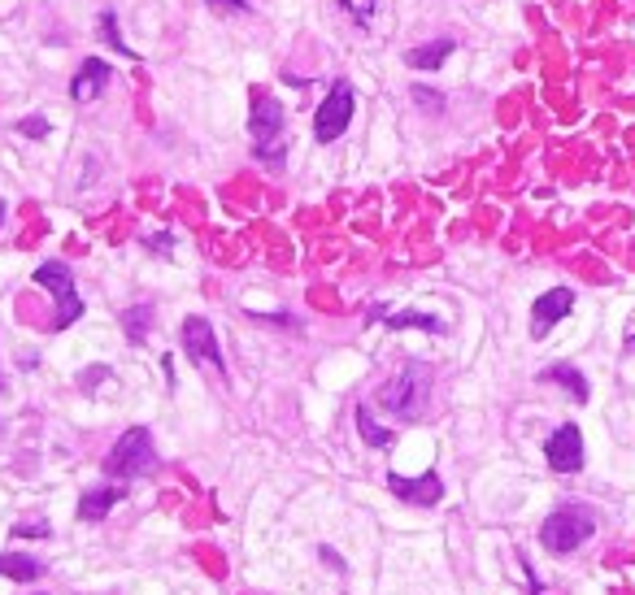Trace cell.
Instances as JSON below:
<instances>
[{
	"label": "cell",
	"mask_w": 635,
	"mask_h": 595,
	"mask_svg": "<svg viewBox=\"0 0 635 595\" xmlns=\"http://www.w3.org/2000/svg\"><path fill=\"white\" fill-rule=\"evenodd\" d=\"M426 400H431V370L423 361H405L401 374H392L383 387H379V404L387 413H396L401 422H414L423 417Z\"/></svg>",
	"instance_id": "6da1fadb"
},
{
	"label": "cell",
	"mask_w": 635,
	"mask_h": 595,
	"mask_svg": "<svg viewBox=\"0 0 635 595\" xmlns=\"http://www.w3.org/2000/svg\"><path fill=\"white\" fill-rule=\"evenodd\" d=\"M249 131H253V152L262 157V161H283V149H288V140H283V104L270 97V92H253L249 100Z\"/></svg>",
	"instance_id": "7a4b0ae2"
},
{
	"label": "cell",
	"mask_w": 635,
	"mask_h": 595,
	"mask_svg": "<svg viewBox=\"0 0 635 595\" xmlns=\"http://www.w3.org/2000/svg\"><path fill=\"white\" fill-rule=\"evenodd\" d=\"M592 535H596V517L587 508H579V504H566V508L548 513L544 526H540V544L548 547V552H557V556L583 547Z\"/></svg>",
	"instance_id": "3957f363"
},
{
	"label": "cell",
	"mask_w": 635,
	"mask_h": 595,
	"mask_svg": "<svg viewBox=\"0 0 635 595\" xmlns=\"http://www.w3.org/2000/svg\"><path fill=\"white\" fill-rule=\"evenodd\" d=\"M153 470H158V447H153V435L144 426H131L105 456L109 478H144Z\"/></svg>",
	"instance_id": "277c9868"
},
{
	"label": "cell",
	"mask_w": 635,
	"mask_h": 595,
	"mask_svg": "<svg viewBox=\"0 0 635 595\" xmlns=\"http://www.w3.org/2000/svg\"><path fill=\"white\" fill-rule=\"evenodd\" d=\"M36 283H40V288H49V292L57 296L53 331H65V326H74V322L83 317V300H79L74 279H70V270H65L61 261H44V265L36 270Z\"/></svg>",
	"instance_id": "5b68a950"
},
{
	"label": "cell",
	"mask_w": 635,
	"mask_h": 595,
	"mask_svg": "<svg viewBox=\"0 0 635 595\" xmlns=\"http://www.w3.org/2000/svg\"><path fill=\"white\" fill-rule=\"evenodd\" d=\"M353 122V88L349 83H331L326 100L318 104L314 113V140L318 144H335Z\"/></svg>",
	"instance_id": "8992f818"
},
{
	"label": "cell",
	"mask_w": 635,
	"mask_h": 595,
	"mask_svg": "<svg viewBox=\"0 0 635 595\" xmlns=\"http://www.w3.org/2000/svg\"><path fill=\"white\" fill-rule=\"evenodd\" d=\"M387 492L405 504H419V508H435L444 500V478L435 470H426L423 478H401V474H387Z\"/></svg>",
	"instance_id": "52a82bcc"
},
{
	"label": "cell",
	"mask_w": 635,
	"mask_h": 595,
	"mask_svg": "<svg viewBox=\"0 0 635 595\" xmlns=\"http://www.w3.org/2000/svg\"><path fill=\"white\" fill-rule=\"evenodd\" d=\"M183 347H188V356L196 361V365H210L218 374H226V365H222V347L213 340V326L205 317H188L183 322Z\"/></svg>",
	"instance_id": "ba28073f"
},
{
	"label": "cell",
	"mask_w": 635,
	"mask_h": 595,
	"mask_svg": "<svg viewBox=\"0 0 635 595\" xmlns=\"http://www.w3.org/2000/svg\"><path fill=\"white\" fill-rule=\"evenodd\" d=\"M544 456H548V465H553L557 474H579L583 470L579 426H562V431H553V435H548V444H544Z\"/></svg>",
	"instance_id": "9c48e42d"
},
{
	"label": "cell",
	"mask_w": 635,
	"mask_h": 595,
	"mask_svg": "<svg viewBox=\"0 0 635 595\" xmlns=\"http://www.w3.org/2000/svg\"><path fill=\"white\" fill-rule=\"evenodd\" d=\"M575 309V292L571 288H553V292H544V296L535 300V309H531V335L535 340H544L566 313Z\"/></svg>",
	"instance_id": "30bf717a"
},
{
	"label": "cell",
	"mask_w": 635,
	"mask_h": 595,
	"mask_svg": "<svg viewBox=\"0 0 635 595\" xmlns=\"http://www.w3.org/2000/svg\"><path fill=\"white\" fill-rule=\"evenodd\" d=\"M109 83V61L101 57H88L83 65H79V74H74V83H70V97L74 100H92L101 88Z\"/></svg>",
	"instance_id": "8fae6325"
},
{
	"label": "cell",
	"mask_w": 635,
	"mask_h": 595,
	"mask_svg": "<svg viewBox=\"0 0 635 595\" xmlns=\"http://www.w3.org/2000/svg\"><path fill=\"white\" fill-rule=\"evenodd\" d=\"M127 500V487H92V492H83L79 500V517L83 522H101L113 504H122Z\"/></svg>",
	"instance_id": "7c38bea8"
},
{
	"label": "cell",
	"mask_w": 635,
	"mask_h": 595,
	"mask_svg": "<svg viewBox=\"0 0 635 595\" xmlns=\"http://www.w3.org/2000/svg\"><path fill=\"white\" fill-rule=\"evenodd\" d=\"M0 574L13 578V583H31V578L44 574V565H40L36 556H27V552H4V556H0Z\"/></svg>",
	"instance_id": "4fadbf2b"
},
{
	"label": "cell",
	"mask_w": 635,
	"mask_h": 595,
	"mask_svg": "<svg viewBox=\"0 0 635 595\" xmlns=\"http://www.w3.org/2000/svg\"><path fill=\"white\" fill-rule=\"evenodd\" d=\"M453 40H435V44H423V49H410L405 52V61L414 65V70H435V65H444L448 57H453Z\"/></svg>",
	"instance_id": "5bb4252c"
},
{
	"label": "cell",
	"mask_w": 635,
	"mask_h": 595,
	"mask_svg": "<svg viewBox=\"0 0 635 595\" xmlns=\"http://www.w3.org/2000/svg\"><path fill=\"white\" fill-rule=\"evenodd\" d=\"M544 379H548V383H562V387L579 400V404L587 400V379H583L575 365H548V370H544Z\"/></svg>",
	"instance_id": "9a60e30c"
},
{
	"label": "cell",
	"mask_w": 635,
	"mask_h": 595,
	"mask_svg": "<svg viewBox=\"0 0 635 595\" xmlns=\"http://www.w3.org/2000/svg\"><path fill=\"white\" fill-rule=\"evenodd\" d=\"M149 322H153V309H149V304H140V309L122 313V326H127V340H131V344H144V340H149Z\"/></svg>",
	"instance_id": "2e32d148"
},
{
	"label": "cell",
	"mask_w": 635,
	"mask_h": 595,
	"mask_svg": "<svg viewBox=\"0 0 635 595\" xmlns=\"http://www.w3.org/2000/svg\"><path fill=\"white\" fill-rule=\"evenodd\" d=\"M357 426H362V440H366L371 447H392V431H383V426L374 422V413L366 409V404L357 409Z\"/></svg>",
	"instance_id": "e0dca14e"
},
{
	"label": "cell",
	"mask_w": 635,
	"mask_h": 595,
	"mask_svg": "<svg viewBox=\"0 0 635 595\" xmlns=\"http://www.w3.org/2000/svg\"><path fill=\"white\" fill-rule=\"evenodd\" d=\"M387 326H392V331L423 326V331H431V335H440V331H444V322H440V317H431V313H392V317H387Z\"/></svg>",
	"instance_id": "ac0fdd59"
},
{
	"label": "cell",
	"mask_w": 635,
	"mask_h": 595,
	"mask_svg": "<svg viewBox=\"0 0 635 595\" xmlns=\"http://www.w3.org/2000/svg\"><path fill=\"white\" fill-rule=\"evenodd\" d=\"M101 31H105L109 49H113V52H122V57H131V49H127V44L118 40V27H113V9H105V13H101Z\"/></svg>",
	"instance_id": "d6986e66"
},
{
	"label": "cell",
	"mask_w": 635,
	"mask_h": 595,
	"mask_svg": "<svg viewBox=\"0 0 635 595\" xmlns=\"http://www.w3.org/2000/svg\"><path fill=\"white\" fill-rule=\"evenodd\" d=\"M344 9H353V18H357V27H371V13L379 0H340Z\"/></svg>",
	"instance_id": "ffe728a7"
},
{
	"label": "cell",
	"mask_w": 635,
	"mask_h": 595,
	"mask_svg": "<svg viewBox=\"0 0 635 595\" xmlns=\"http://www.w3.org/2000/svg\"><path fill=\"white\" fill-rule=\"evenodd\" d=\"M18 131H22V135H31V140H44V135H49V122H44V118H27Z\"/></svg>",
	"instance_id": "44dd1931"
},
{
	"label": "cell",
	"mask_w": 635,
	"mask_h": 595,
	"mask_svg": "<svg viewBox=\"0 0 635 595\" xmlns=\"http://www.w3.org/2000/svg\"><path fill=\"white\" fill-rule=\"evenodd\" d=\"M210 9H218V13H249V4L244 0H205Z\"/></svg>",
	"instance_id": "7402d4cb"
},
{
	"label": "cell",
	"mask_w": 635,
	"mask_h": 595,
	"mask_svg": "<svg viewBox=\"0 0 635 595\" xmlns=\"http://www.w3.org/2000/svg\"><path fill=\"white\" fill-rule=\"evenodd\" d=\"M13 535H18V539H27V535H49V526H44V522H36V526H18Z\"/></svg>",
	"instance_id": "603a6c76"
},
{
	"label": "cell",
	"mask_w": 635,
	"mask_h": 595,
	"mask_svg": "<svg viewBox=\"0 0 635 595\" xmlns=\"http://www.w3.org/2000/svg\"><path fill=\"white\" fill-rule=\"evenodd\" d=\"M627 352H635V335H632V340H627Z\"/></svg>",
	"instance_id": "cb8c5ba5"
},
{
	"label": "cell",
	"mask_w": 635,
	"mask_h": 595,
	"mask_svg": "<svg viewBox=\"0 0 635 595\" xmlns=\"http://www.w3.org/2000/svg\"><path fill=\"white\" fill-rule=\"evenodd\" d=\"M0 222H4V200H0Z\"/></svg>",
	"instance_id": "d4e9b609"
},
{
	"label": "cell",
	"mask_w": 635,
	"mask_h": 595,
	"mask_svg": "<svg viewBox=\"0 0 635 595\" xmlns=\"http://www.w3.org/2000/svg\"><path fill=\"white\" fill-rule=\"evenodd\" d=\"M0 387H4V383H0Z\"/></svg>",
	"instance_id": "484cf974"
}]
</instances>
